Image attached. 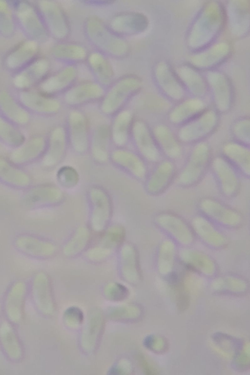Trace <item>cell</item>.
<instances>
[{
    "label": "cell",
    "instance_id": "cell-1",
    "mask_svg": "<svg viewBox=\"0 0 250 375\" xmlns=\"http://www.w3.org/2000/svg\"><path fill=\"white\" fill-rule=\"evenodd\" d=\"M82 28L83 36L94 50L109 59L121 60L129 56L131 48L127 39L114 32L99 17L87 16Z\"/></svg>",
    "mask_w": 250,
    "mask_h": 375
},
{
    "label": "cell",
    "instance_id": "cell-2",
    "mask_svg": "<svg viewBox=\"0 0 250 375\" xmlns=\"http://www.w3.org/2000/svg\"><path fill=\"white\" fill-rule=\"evenodd\" d=\"M141 80L133 74L118 77L107 87L99 102V109L105 116H113L125 106L139 91Z\"/></svg>",
    "mask_w": 250,
    "mask_h": 375
},
{
    "label": "cell",
    "instance_id": "cell-3",
    "mask_svg": "<svg viewBox=\"0 0 250 375\" xmlns=\"http://www.w3.org/2000/svg\"><path fill=\"white\" fill-rule=\"evenodd\" d=\"M17 28L26 39L40 44L50 38L34 3L28 0L11 1Z\"/></svg>",
    "mask_w": 250,
    "mask_h": 375
},
{
    "label": "cell",
    "instance_id": "cell-4",
    "mask_svg": "<svg viewBox=\"0 0 250 375\" xmlns=\"http://www.w3.org/2000/svg\"><path fill=\"white\" fill-rule=\"evenodd\" d=\"M50 38L56 42L67 40L71 26L67 14L57 1L41 0L35 1Z\"/></svg>",
    "mask_w": 250,
    "mask_h": 375
},
{
    "label": "cell",
    "instance_id": "cell-5",
    "mask_svg": "<svg viewBox=\"0 0 250 375\" xmlns=\"http://www.w3.org/2000/svg\"><path fill=\"white\" fill-rule=\"evenodd\" d=\"M211 152L209 144L204 141L196 143L178 176L179 183L185 186L197 182L210 165Z\"/></svg>",
    "mask_w": 250,
    "mask_h": 375
},
{
    "label": "cell",
    "instance_id": "cell-6",
    "mask_svg": "<svg viewBox=\"0 0 250 375\" xmlns=\"http://www.w3.org/2000/svg\"><path fill=\"white\" fill-rule=\"evenodd\" d=\"M217 113L213 110L203 111L189 121L181 125L178 139L184 143H197L211 134L219 124Z\"/></svg>",
    "mask_w": 250,
    "mask_h": 375
},
{
    "label": "cell",
    "instance_id": "cell-7",
    "mask_svg": "<svg viewBox=\"0 0 250 375\" xmlns=\"http://www.w3.org/2000/svg\"><path fill=\"white\" fill-rule=\"evenodd\" d=\"M65 127L72 150L79 155L86 153L89 150L91 134L84 113L78 108H72L67 114Z\"/></svg>",
    "mask_w": 250,
    "mask_h": 375
},
{
    "label": "cell",
    "instance_id": "cell-8",
    "mask_svg": "<svg viewBox=\"0 0 250 375\" xmlns=\"http://www.w3.org/2000/svg\"><path fill=\"white\" fill-rule=\"evenodd\" d=\"M138 154L144 160L151 163H158L162 153L156 143L152 130L147 124L141 119L134 120L130 138Z\"/></svg>",
    "mask_w": 250,
    "mask_h": 375
},
{
    "label": "cell",
    "instance_id": "cell-9",
    "mask_svg": "<svg viewBox=\"0 0 250 375\" xmlns=\"http://www.w3.org/2000/svg\"><path fill=\"white\" fill-rule=\"evenodd\" d=\"M51 68L49 60L39 56L27 66L14 73L12 84L19 91L37 87L50 73Z\"/></svg>",
    "mask_w": 250,
    "mask_h": 375
},
{
    "label": "cell",
    "instance_id": "cell-10",
    "mask_svg": "<svg viewBox=\"0 0 250 375\" xmlns=\"http://www.w3.org/2000/svg\"><path fill=\"white\" fill-rule=\"evenodd\" d=\"M105 89L94 80L77 82L62 94V102L71 108L100 102Z\"/></svg>",
    "mask_w": 250,
    "mask_h": 375
},
{
    "label": "cell",
    "instance_id": "cell-11",
    "mask_svg": "<svg viewBox=\"0 0 250 375\" xmlns=\"http://www.w3.org/2000/svg\"><path fill=\"white\" fill-rule=\"evenodd\" d=\"M30 113L43 116H52L62 109V102L56 97L46 95L37 89L19 91L17 98Z\"/></svg>",
    "mask_w": 250,
    "mask_h": 375
},
{
    "label": "cell",
    "instance_id": "cell-12",
    "mask_svg": "<svg viewBox=\"0 0 250 375\" xmlns=\"http://www.w3.org/2000/svg\"><path fill=\"white\" fill-rule=\"evenodd\" d=\"M77 66L64 65L50 73L37 87L40 92L51 96L63 94L77 82L79 76Z\"/></svg>",
    "mask_w": 250,
    "mask_h": 375
},
{
    "label": "cell",
    "instance_id": "cell-13",
    "mask_svg": "<svg viewBox=\"0 0 250 375\" xmlns=\"http://www.w3.org/2000/svg\"><path fill=\"white\" fill-rule=\"evenodd\" d=\"M68 146L65 127L62 125L54 127L47 139L46 148L41 158L43 167L53 168L60 164L64 158Z\"/></svg>",
    "mask_w": 250,
    "mask_h": 375
},
{
    "label": "cell",
    "instance_id": "cell-14",
    "mask_svg": "<svg viewBox=\"0 0 250 375\" xmlns=\"http://www.w3.org/2000/svg\"><path fill=\"white\" fill-rule=\"evenodd\" d=\"M39 52V43L25 39L7 52L3 59V65L14 74L37 58L40 56Z\"/></svg>",
    "mask_w": 250,
    "mask_h": 375
},
{
    "label": "cell",
    "instance_id": "cell-15",
    "mask_svg": "<svg viewBox=\"0 0 250 375\" xmlns=\"http://www.w3.org/2000/svg\"><path fill=\"white\" fill-rule=\"evenodd\" d=\"M109 160L116 167L136 178H144L147 173L144 160L138 154L124 147L111 150Z\"/></svg>",
    "mask_w": 250,
    "mask_h": 375
},
{
    "label": "cell",
    "instance_id": "cell-16",
    "mask_svg": "<svg viewBox=\"0 0 250 375\" xmlns=\"http://www.w3.org/2000/svg\"><path fill=\"white\" fill-rule=\"evenodd\" d=\"M89 51L81 43L65 40L56 42L50 50L51 57L63 65L77 66L85 62Z\"/></svg>",
    "mask_w": 250,
    "mask_h": 375
},
{
    "label": "cell",
    "instance_id": "cell-17",
    "mask_svg": "<svg viewBox=\"0 0 250 375\" xmlns=\"http://www.w3.org/2000/svg\"><path fill=\"white\" fill-rule=\"evenodd\" d=\"M107 24L116 34L126 39L141 32L145 27L146 21L140 13L126 11L115 14Z\"/></svg>",
    "mask_w": 250,
    "mask_h": 375
},
{
    "label": "cell",
    "instance_id": "cell-18",
    "mask_svg": "<svg viewBox=\"0 0 250 375\" xmlns=\"http://www.w3.org/2000/svg\"><path fill=\"white\" fill-rule=\"evenodd\" d=\"M85 62L93 80L105 89L115 80L113 66L109 58L104 55L92 51L89 52Z\"/></svg>",
    "mask_w": 250,
    "mask_h": 375
},
{
    "label": "cell",
    "instance_id": "cell-19",
    "mask_svg": "<svg viewBox=\"0 0 250 375\" xmlns=\"http://www.w3.org/2000/svg\"><path fill=\"white\" fill-rule=\"evenodd\" d=\"M47 139L35 136L15 148L10 155V161L17 165H26L42 156L46 146Z\"/></svg>",
    "mask_w": 250,
    "mask_h": 375
},
{
    "label": "cell",
    "instance_id": "cell-20",
    "mask_svg": "<svg viewBox=\"0 0 250 375\" xmlns=\"http://www.w3.org/2000/svg\"><path fill=\"white\" fill-rule=\"evenodd\" d=\"M14 245L19 252L35 258L46 257L53 254L55 250L51 243L31 234L23 233L17 236Z\"/></svg>",
    "mask_w": 250,
    "mask_h": 375
},
{
    "label": "cell",
    "instance_id": "cell-21",
    "mask_svg": "<svg viewBox=\"0 0 250 375\" xmlns=\"http://www.w3.org/2000/svg\"><path fill=\"white\" fill-rule=\"evenodd\" d=\"M111 143L110 126L104 123L97 125L90 135L88 150L93 160L100 164L106 162L109 160Z\"/></svg>",
    "mask_w": 250,
    "mask_h": 375
},
{
    "label": "cell",
    "instance_id": "cell-22",
    "mask_svg": "<svg viewBox=\"0 0 250 375\" xmlns=\"http://www.w3.org/2000/svg\"><path fill=\"white\" fill-rule=\"evenodd\" d=\"M0 113L1 117L15 124L23 125L30 119V113L10 92L0 90Z\"/></svg>",
    "mask_w": 250,
    "mask_h": 375
},
{
    "label": "cell",
    "instance_id": "cell-23",
    "mask_svg": "<svg viewBox=\"0 0 250 375\" xmlns=\"http://www.w3.org/2000/svg\"><path fill=\"white\" fill-rule=\"evenodd\" d=\"M212 170L218 180L223 191L228 195H232L238 187V178L236 168L222 155L211 159Z\"/></svg>",
    "mask_w": 250,
    "mask_h": 375
},
{
    "label": "cell",
    "instance_id": "cell-24",
    "mask_svg": "<svg viewBox=\"0 0 250 375\" xmlns=\"http://www.w3.org/2000/svg\"><path fill=\"white\" fill-rule=\"evenodd\" d=\"M151 130L161 153L170 160L181 156L183 150L180 141L167 125L159 124Z\"/></svg>",
    "mask_w": 250,
    "mask_h": 375
},
{
    "label": "cell",
    "instance_id": "cell-25",
    "mask_svg": "<svg viewBox=\"0 0 250 375\" xmlns=\"http://www.w3.org/2000/svg\"><path fill=\"white\" fill-rule=\"evenodd\" d=\"M62 192L57 187L50 184L38 185L29 188L25 193L24 200L30 208H38L51 205L62 198Z\"/></svg>",
    "mask_w": 250,
    "mask_h": 375
},
{
    "label": "cell",
    "instance_id": "cell-26",
    "mask_svg": "<svg viewBox=\"0 0 250 375\" xmlns=\"http://www.w3.org/2000/svg\"><path fill=\"white\" fill-rule=\"evenodd\" d=\"M110 126L112 143L118 147H124L130 138L133 114L129 109L124 108L113 116Z\"/></svg>",
    "mask_w": 250,
    "mask_h": 375
},
{
    "label": "cell",
    "instance_id": "cell-27",
    "mask_svg": "<svg viewBox=\"0 0 250 375\" xmlns=\"http://www.w3.org/2000/svg\"><path fill=\"white\" fill-rule=\"evenodd\" d=\"M222 156L236 170L249 176L250 173V151L249 146L230 141L224 144L222 147Z\"/></svg>",
    "mask_w": 250,
    "mask_h": 375
},
{
    "label": "cell",
    "instance_id": "cell-28",
    "mask_svg": "<svg viewBox=\"0 0 250 375\" xmlns=\"http://www.w3.org/2000/svg\"><path fill=\"white\" fill-rule=\"evenodd\" d=\"M18 166L0 157V180L16 188H28L31 183L30 175Z\"/></svg>",
    "mask_w": 250,
    "mask_h": 375
},
{
    "label": "cell",
    "instance_id": "cell-29",
    "mask_svg": "<svg viewBox=\"0 0 250 375\" xmlns=\"http://www.w3.org/2000/svg\"><path fill=\"white\" fill-rule=\"evenodd\" d=\"M175 171V165L170 160L159 162L147 179L148 191L156 193L162 191L173 177Z\"/></svg>",
    "mask_w": 250,
    "mask_h": 375
},
{
    "label": "cell",
    "instance_id": "cell-30",
    "mask_svg": "<svg viewBox=\"0 0 250 375\" xmlns=\"http://www.w3.org/2000/svg\"><path fill=\"white\" fill-rule=\"evenodd\" d=\"M202 104L196 101L186 102L173 109L169 114V122L175 125H181L201 113Z\"/></svg>",
    "mask_w": 250,
    "mask_h": 375
},
{
    "label": "cell",
    "instance_id": "cell-31",
    "mask_svg": "<svg viewBox=\"0 0 250 375\" xmlns=\"http://www.w3.org/2000/svg\"><path fill=\"white\" fill-rule=\"evenodd\" d=\"M17 28L11 1L0 0V37L10 39L15 36Z\"/></svg>",
    "mask_w": 250,
    "mask_h": 375
},
{
    "label": "cell",
    "instance_id": "cell-32",
    "mask_svg": "<svg viewBox=\"0 0 250 375\" xmlns=\"http://www.w3.org/2000/svg\"><path fill=\"white\" fill-rule=\"evenodd\" d=\"M0 140L15 148L22 145L26 138L16 125L0 116Z\"/></svg>",
    "mask_w": 250,
    "mask_h": 375
},
{
    "label": "cell",
    "instance_id": "cell-33",
    "mask_svg": "<svg viewBox=\"0 0 250 375\" xmlns=\"http://www.w3.org/2000/svg\"><path fill=\"white\" fill-rule=\"evenodd\" d=\"M235 141L249 146L250 143V121L249 118H243L235 121L231 127Z\"/></svg>",
    "mask_w": 250,
    "mask_h": 375
},
{
    "label": "cell",
    "instance_id": "cell-34",
    "mask_svg": "<svg viewBox=\"0 0 250 375\" xmlns=\"http://www.w3.org/2000/svg\"><path fill=\"white\" fill-rule=\"evenodd\" d=\"M57 176L61 184L67 188L75 186L79 179V174L76 170L69 166L61 167L58 171Z\"/></svg>",
    "mask_w": 250,
    "mask_h": 375
}]
</instances>
